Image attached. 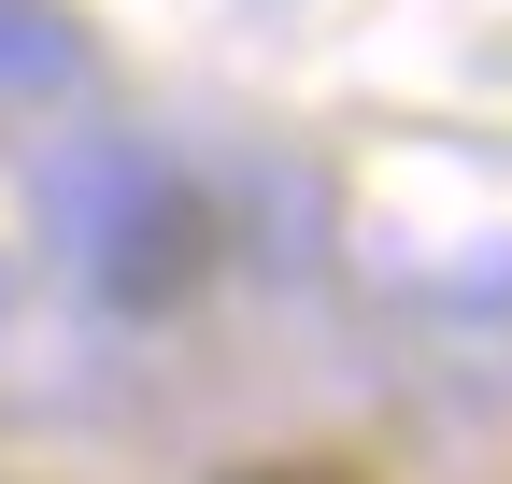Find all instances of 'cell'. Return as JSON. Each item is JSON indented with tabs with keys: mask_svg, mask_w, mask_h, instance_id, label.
<instances>
[{
	"mask_svg": "<svg viewBox=\"0 0 512 484\" xmlns=\"http://www.w3.org/2000/svg\"><path fill=\"white\" fill-rule=\"evenodd\" d=\"M214 484H370L356 456H242V470H214Z\"/></svg>",
	"mask_w": 512,
	"mask_h": 484,
	"instance_id": "1",
	"label": "cell"
}]
</instances>
